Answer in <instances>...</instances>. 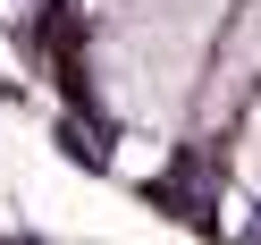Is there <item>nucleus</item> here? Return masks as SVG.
Wrapping results in <instances>:
<instances>
[{
	"instance_id": "2",
	"label": "nucleus",
	"mask_w": 261,
	"mask_h": 245,
	"mask_svg": "<svg viewBox=\"0 0 261 245\" xmlns=\"http://www.w3.org/2000/svg\"><path fill=\"white\" fill-rule=\"evenodd\" d=\"M59 152H68V161H85V169H101V161H110V152H101V136H93L85 119H59Z\"/></svg>"
},
{
	"instance_id": "1",
	"label": "nucleus",
	"mask_w": 261,
	"mask_h": 245,
	"mask_svg": "<svg viewBox=\"0 0 261 245\" xmlns=\"http://www.w3.org/2000/svg\"><path fill=\"white\" fill-rule=\"evenodd\" d=\"M261 59V0H244L236 9V26H227V42H219V59H211V85H202V119H219V110H236V93L253 85V68Z\"/></svg>"
}]
</instances>
